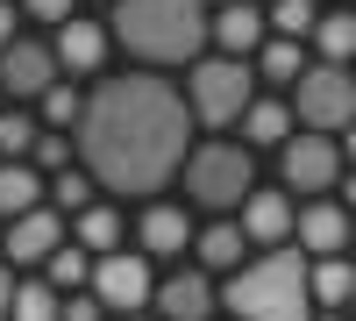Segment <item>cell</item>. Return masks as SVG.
Listing matches in <instances>:
<instances>
[{
  "mask_svg": "<svg viewBox=\"0 0 356 321\" xmlns=\"http://www.w3.org/2000/svg\"><path fill=\"white\" fill-rule=\"evenodd\" d=\"M186 136H193V114L186 93L157 72H122V79H100L86 93L79 114V164L93 171V186L114 200H157L178 171H186Z\"/></svg>",
  "mask_w": 356,
  "mask_h": 321,
  "instance_id": "cell-1",
  "label": "cell"
},
{
  "mask_svg": "<svg viewBox=\"0 0 356 321\" xmlns=\"http://www.w3.org/2000/svg\"><path fill=\"white\" fill-rule=\"evenodd\" d=\"M207 29H214V8H207V0H114L107 8V36L136 57V72L200 65Z\"/></svg>",
  "mask_w": 356,
  "mask_h": 321,
  "instance_id": "cell-2",
  "label": "cell"
},
{
  "mask_svg": "<svg viewBox=\"0 0 356 321\" xmlns=\"http://www.w3.org/2000/svg\"><path fill=\"white\" fill-rule=\"evenodd\" d=\"M221 314L235 321H314V285H307V250H264L243 272L221 279Z\"/></svg>",
  "mask_w": 356,
  "mask_h": 321,
  "instance_id": "cell-3",
  "label": "cell"
},
{
  "mask_svg": "<svg viewBox=\"0 0 356 321\" xmlns=\"http://www.w3.org/2000/svg\"><path fill=\"white\" fill-rule=\"evenodd\" d=\"M250 193H257V150L250 143L214 136V143L186 150V200H200L207 214H235Z\"/></svg>",
  "mask_w": 356,
  "mask_h": 321,
  "instance_id": "cell-4",
  "label": "cell"
},
{
  "mask_svg": "<svg viewBox=\"0 0 356 321\" xmlns=\"http://www.w3.org/2000/svg\"><path fill=\"white\" fill-rule=\"evenodd\" d=\"M186 114L193 122H207V129H235L250 114V100H257V65H243V57H214L207 50L200 65H186Z\"/></svg>",
  "mask_w": 356,
  "mask_h": 321,
  "instance_id": "cell-5",
  "label": "cell"
},
{
  "mask_svg": "<svg viewBox=\"0 0 356 321\" xmlns=\"http://www.w3.org/2000/svg\"><path fill=\"white\" fill-rule=\"evenodd\" d=\"M292 122L314 129V136H342L356 122V72L349 65H307L300 86H292Z\"/></svg>",
  "mask_w": 356,
  "mask_h": 321,
  "instance_id": "cell-6",
  "label": "cell"
},
{
  "mask_svg": "<svg viewBox=\"0 0 356 321\" xmlns=\"http://www.w3.org/2000/svg\"><path fill=\"white\" fill-rule=\"evenodd\" d=\"M107 314H122V321H136L143 307L157 300V272H150V257L143 250H107V257H93V285H86Z\"/></svg>",
  "mask_w": 356,
  "mask_h": 321,
  "instance_id": "cell-7",
  "label": "cell"
},
{
  "mask_svg": "<svg viewBox=\"0 0 356 321\" xmlns=\"http://www.w3.org/2000/svg\"><path fill=\"white\" fill-rule=\"evenodd\" d=\"M278 171H285V193L328 200L335 179H342V143L335 136H314V129H292V143L278 150Z\"/></svg>",
  "mask_w": 356,
  "mask_h": 321,
  "instance_id": "cell-8",
  "label": "cell"
},
{
  "mask_svg": "<svg viewBox=\"0 0 356 321\" xmlns=\"http://www.w3.org/2000/svg\"><path fill=\"white\" fill-rule=\"evenodd\" d=\"M57 79H65V72H57L50 43H36V36H15L8 50H0V100H8V107H22V100H43Z\"/></svg>",
  "mask_w": 356,
  "mask_h": 321,
  "instance_id": "cell-9",
  "label": "cell"
},
{
  "mask_svg": "<svg viewBox=\"0 0 356 321\" xmlns=\"http://www.w3.org/2000/svg\"><path fill=\"white\" fill-rule=\"evenodd\" d=\"M57 250H65V214L57 208H29L15 221H0V257H15V265H50Z\"/></svg>",
  "mask_w": 356,
  "mask_h": 321,
  "instance_id": "cell-10",
  "label": "cell"
},
{
  "mask_svg": "<svg viewBox=\"0 0 356 321\" xmlns=\"http://www.w3.org/2000/svg\"><path fill=\"white\" fill-rule=\"evenodd\" d=\"M107 50H114V36H107V22H93V15H72L65 29H50V57H57L65 79H93L107 65Z\"/></svg>",
  "mask_w": 356,
  "mask_h": 321,
  "instance_id": "cell-11",
  "label": "cell"
},
{
  "mask_svg": "<svg viewBox=\"0 0 356 321\" xmlns=\"http://www.w3.org/2000/svg\"><path fill=\"white\" fill-rule=\"evenodd\" d=\"M157 321H214V307H221V285L207 279L200 265H186V272H171V279H157Z\"/></svg>",
  "mask_w": 356,
  "mask_h": 321,
  "instance_id": "cell-12",
  "label": "cell"
},
{
  "mask_svg": "<svg viewBox=\"0 0 356 321\" xmlns=\"http://www.w3.org/2000/svg\"><path fill=\"white\" fill-rule=\"evenodd\" d=\"M207 43H214V57H243V65H257V50L271 43V22H264L257 0H243V8H214Z\"/></svg>",
  "mask_w": 356,
  "mask_h": 321,
  "instance_id": "cell-13",
  "label": "cell"
},
{
  "mask_svg": "<svg viewBox=\"0 0 356 321\" xmlns=\"http://www.w3.org/2000/svg\"><path fill=\"white\" fill-rule=\"evenodd\" d=\"M292 236H300L307 257H342L349 236H356V221L342 200H300V221H292Z\"/></svg>",
  "mask_w": 356,
  "mask_h": 321,
  "instance_id": "cell-14",
  "label": "cell"
},
{
  "mask_svg": "<svg viewBox=\"0 0 356 321\" xmlns=\"http://www.w3.org/2000/svg\"><path fill=\"white\" fill-rule=\"evenodd\" d=\"M235 221H243V236L250 243H264V250H278V243H292V221H300V200L292 193H271V186H257L243 208H235Z\"/></svg>",
  "mask_w": 356,
  "mask_h": 321,
  "instance_id": "cell-15",
  "label": "cell"
},
{
  "mask_svg": "<svg viewBox=\"0 0 356 321\" xmlns=\"http://www.w3.org/2000/svg\"><path fill=\"white\" fill-rule=\"evenodd\" d=\"M136 243H143V257H186V250H193V221H186V208L150 200V208H143V221H136Z\"/></svg>",
  "mask_w": 356,
  "mask_h": 321,
  "instance_id": "cell-16",
  "label": "cell"
},
{
  "mask_svg": "<svg viewBox=\"0 0 356 321\" xmlns=\"http://www.w3.org/2000/svg\"><path fill=\"white\" fill-rule=\"evenodd\" d=\"M243 250H250V236H243V221L228 214V221H214V228H200V236H193V265H200L207 279H228V272L250 265Z\"/></svg>",
  "mask_w": 356,
  "mask_h": 321,
  "instance_id": "cell-17",
  "label": "cell"
},
{
  "mask_svg": "<svg viewBox=\"0 0 356 321\" xmlns=\"http://www.w3.org/2000/svg\"><path fill=\"white\" fill-rule=\"evenodd\" d=\"M307 285H314V314H349L356 265H349V257H307Z\"/></svg>",
  "mask_w": 356,
  "mask_h": 321,
  "instance_id": "cell-18",
  "label": "cell"
},
{
  "mask_svg": "<svg viewBox=\"0 0 356 321\" xmlns=\"http://www.w3.org/2000/svg\"><path fill=\"white\" fill-rule=\"evenodd\" d=\"M29 208H50V179L36 164H8V157H0V221H15Z\"/></svg>",
  "mask_w": 356,
  "mask_h": 321,
  "instance_id": "cell-19",
  "label": "cell"
},
{
  "mask_svg": "<svg viewBox=\"0 0 356 321\" xmlns=\"http://www.w3.org/2000/svg\"><path fill=\"white\" fill-rule=\"evenodd\" d=\"M235 129H243L250 150H257V143H278V150H285V143H292V100H285V93H257L250 114H243Z\"/></svg>",
  "mask_w": 356,
  "mask_h": 321,
  "instance_id": "cell-20",
  "label": "cell"
},
{
  "mask_svg": "<svg viewBox=\"0 0 356 321\" xmlns=\"http://www.w3.org/2000/svg\"><path fill=\"white\" fill-rule=\"evenodd\" d=\"M72 243H79L86 257H107V250H122V214H114L107 200L79 208V214H72Z\"/></svg>",
  "mask_w": 356,
  "mask_h": 321,
  "instance_id": "cell-21",
  "label": "cell"
},
{
  "mask_svg": "<svg viewBox=\"0 0 356 321\" xmlns=\"http://www.w3.org/2000/svg\"><path fill=\"white\" fill-rule=\"evenodd\" d=\"M300 72H307V43L271 36V43L257 50V79H264V86H278V93H292V86H300Z\"/></svg>",
  "mask_w": 356,
  "mask_h": 321,
  "instance_id": "cell-22",
  "label": "cell"
},
{
  "mask_svg": "<svg viewBox=\"0 0 356 321\" xmlns=\"http://www.w3.org/2000/svg\"><path fill=\"white\" fill-rule=\"evenodd\" d=\"M314 50H321V65H356V8H328L321 15Z\"/></svg>",
  "mask_w": 356,
  "mask_h": 321,
  "instance_id": "cell-23",
  "label": "cell"
},
{
  "mask_svg": "<svg viewBox=\"0 0 356 321\" xmlns=\"http://www.w3.org/2000/svg\"><path fill=\"white\" fill-rule=\"evenodd\" d=\"M264 22H271V36H285V43H314L321 0H271V8H264Z\"/></svg>",
  "mask_w": 356,
  "mask_h": 321,
  "instance_id": "cell-24",
  "label": "cell"
},
{
  "mask_svg": "<svg viewBox=\"0 0 356 321\" xmlns=\"http://www.w3.org/2000/svg\"><path fill=\"white\" fill-rule=\"evenodd\" d=\"M57 314H65V293H57V285H50L43 272L15 285V307H8V321H57Z\"/></svg>",
  "mask_w": 356,
  "mask_h": 321,
  "instance_id": "cell-25",
  "label": "cell"
},
{
  "mask_svg": "<svg viewBox=\"0 0 356 321\" xmlns=\"http://www.w3.org/2000/svg\"><path fill=\"white\" fill-rule=\"evenodd\" d=\"M36 143H43L36 114H29V107H0V157H8V164H29V157H36Z\"/></svg>",
  "mask_w": 356,
  "mask_h": 321,
  "instance_id": "cell-26",
  "label": "cell"
},
{
  "mask_svg": "<svg viewBox=\"0 0 356 321\" xmlns=\"http://www.w3.org/2000/svg\"><path fill=\"white\" fill-rule=\"evenodd\" d=\"M43 279L57 285V293H86V285H93V257H86V250L65 236V250H57L50 265H43Z\"/></svg>",
  "mask_w": 356,
  "mask_h": 321,
  "instance_id": "cell-27",
  "label": "cell"
},
{
  "mask_svg": "<svg viewBox=\"0 0 356 321\" xmlns=\"http://www.w3.org/2000/svg\"><path fill=\"white\" fill-rule=\"evenodd\" d=\"M50 200H57V208H65V214H79V208H93V200H100V186H93V171H57V179H50Z\"/></svg>",
  "mask_w": 356,
  "mask_h": 321,
  "instance_id": "cell-28",
  "label": "cell"
},
{
  "mask_svg": "<svg viewBox=\"0 0 356 321\" xmlns=\"http://www.w3.org/2000/svg\"><path fill=\"white\" fill-rule=\"evenodd\" d=\"M79 114H86V93H79L72 79H57L50 93H43V122L50 129H79Z\"/></svg>",
  "mask_w": 356,
  "mask_h": 321,
  "instance_id": "cell-29",
  "label": "cell"
},
{
  "mask_svg": "<svg viewBox=\"0 0 356 321\" xmlns=\"http://www.w3.org/2000/svg\"><path fill=\"white\" fill-rule=\"evenodd\" d=\"M72 150H79V143H72L65 129H43V143H36V157H29V164L57 179V171H72Z\"/></svg>",
  "mask_w": 356,
  "mask_h": 321,
  "instance_id": "cell-30",
  "label": "cell"
},
{
  "mask_svg": "<svg viewBox=\"0 0 356 321\" xmlns=\"http://www.w3.org/2000/svg\"><path fill=\"white\" fill-rule=\"evenodd\" d=\"M22 15H29V22H43V29H65V22L79 15V0H22Z\"/></svg>",
  "mask_w": 356,
  "mask_h": 321,
  "instance_id": "cell-31",
  "label": "cell"
},
{
  "mask_svg": "<svg viewBox=\"0 0 356 321\" xmlns=\"http://www.w3.org/2000/svg\"><path fill=\"white\" fill-rule=\"evenodd\" d=\"M57 321H107V307L93 293H65V314H57Z\"/></svg>",
  "mask_w": 356,
  "mask_h": 321,
  "instance_id": "cell-32",
  "label": "cell"
},
{
  "mask_svg": "<svg viewBox=\"0 0 356 321\" xmlns=\"http://www.w3.org/2000/svg\"><path fill=\"white\" fill-rule=\"evenodd\" d=\"M15 285H22L15 265H0V321H8V307H15Z\"/></svg>",
  "mask_w": 356,
  "mask_h": 321,
  "instance_id": "cell-33",
  "label": "cell"
},
{
  "mask_svg": "<svg viewBox=\"0 0 356 321\" xmlns=\"http://www.w3.org/2000/svg\"><path fill=\"white\" fill-rule=\"evenodd\" d=\"M15 43V0H0V50Z\"/></svg>",
  "mask_w": 356,
  "mask_h": 321,
  "instance_id": "cell-34",
  "label": "cell"
},
{
  "mask_svg": "<svg viewBox=\"0 0 356 321\" xmlns=\"http://www.w3.org/2000/svg\"><path fill=\"white\" fill-rule=\"evenodd\" d=\"M335 186H342V208H349V200H356V164L342 171V179H335Z\"/></svg>",
  "mask_w": 356,
  "mask_h": 321,
  "instance_id": "cell-35",
  "label": "cell"
},
{
  "mask_svg": "<svg viewBox=\"0 0 356 321\" xmlns=\"http://www.w3.org/2000/svg\"><path fill=\"white\" fill-rule=\"evenodd\" d=\"M342 157H349V164H356V122H349V129H342Z\"/></svg>",
  "mask_w": 356,
  "mask_h": 321,
  "instance_id": "cell-36",
  "label": "cell"
},
{
  "mask_svg": "<svg viewBox=\"0 0 356 321\" xmlns=\"http://www.w3.org/2000/svg\"><path fill=\"white\" fill-rule=\"evenodd\" d=\"M314 321H356V314H314Z\"/></svg>",
  "mask_w": 356,
  "mask_h": 321,
  "instance_id": "cell-37",
  "label": "cell"
},
{
  "mask_svg": "<svg viewBox=\"0 0 356 321\" xmlns=\"http://www.w3.org/2000/svg\"><path fill=\"white\" fill-rule=\"evenodd\" d=\"M207 8H243V0H207Z\"/></svg>",
  "mask_w": 356,
  "mask_h": 321,
  "instance_id": "cell-38",
  "label": "cell"
},
{
  "mask_svg": "<svg viewBox=\"0 0 356 321\" xmlns=\"http://www.w3.org/2000/svg\"><path fill=\"white\" fill-rule=\"evenodd\" d=\"M335 8H356V0H335Z\"/></svg>",
  "mask_w": 356,
  "mask_h": 321,
  "instance_id": "cell-39",
  "label": "cell"
},
{
  "mask_svg": "<svg viewBox=\"0 0 356 321\" xmlns=\"http://www.w3.org/2000/svg\"><path fill=\"white\" fill-rule=\"evenodd\" d=\"M349 314H356V300H349Z\"/></svg>",
  "mask_w": 356,
  "mask_h": 321,
  "instance_id": "cell-40",
  "label": "cell"
},
{
  "mask_svg": "<svg viewBox=\"0 0 356 321\" xmlns=\"http://www.w3.org/2000/svg\"><path fill=\"white\" fill-rule=\"evenodd\" d=\"M107 8H114V0H107Z\"/></svg>",
  "mask_w": 356,
  "mask_h": 321,
  "instance_id": "cell-41",
  "label": "cell"
},
{
  "mask_svg": "<svg viewBox=\"0 0 356 321\" xmlns=\"http://www.w3.org/2000/svg\"><path fill=\"white\" fill-rule=\"evenodd\" d=\"M0 107H8V100H0Z\"/></svg>",
  "mask_w": 356,
  "mask_h": 321,
  "instance_id": "cell-42",
  "label": "cell"
},
{
  "mask_svg": "<svg viewBox=\"0 0 356 321\" xmlns=\"http://www.w3.org/2000/svg\"><path fill=\"white\" fill-rule=\"evenodd\" d=\"M15 8H22V0H15Z\"/></svg>",
  "mask_w": 356,
  "mask_h": 321,
  "instance_id": "cell-43",
  "label": "cell"
},
{
  "mask_svg": "<svg viewBox=\"0 0 356 321\" xmlns=\"http://www.w3.org/2000/svg\"><path fill=\"white\" fill-rule=\"evenodd\" d=\"M349 72H356V65H349Z\"/></svg>",
  "mask_w": 356,
  "mask_h": 321,
  "instance_id": "cell-44",
  "label": "cell"
},
{
  "mask_svg": "<svg viewBox=\"0 0 356 321\" xmlns=\"http://www.w3.org/2000/svg\"><path fill=\"white\" fill-rule=\"evenodd\" d=\"M136 321H143V314H136Z\"/></svg>",
  "mask_w": 356,
  "mask_h": 321,
  "instance_id": "cell-45",
  "label": "cell"
}]
</instances>
